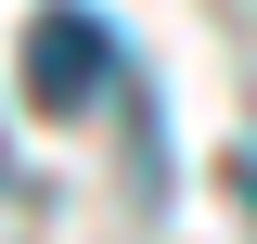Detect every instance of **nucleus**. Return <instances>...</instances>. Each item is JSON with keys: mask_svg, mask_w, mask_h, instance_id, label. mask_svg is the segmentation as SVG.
<instances>
[{"mask_svg": "<svg viewBox=\"0 0 257 244\" xmlns=\"http://www.w3.org/2000/svg\"><path fill=\"white\" fill-rule=\"evenodd\" d=\"M116 77H128V52H116V26H103V13L52 0V13L26 26V103H39V116H90Z\"/></svg>", "mask_w": 257, "mask_h": 244, "instance_id": "1", "label": "nucleus"}, {"mask_svg": "<svg viewBox=\"0 0 257 244\" xmlns=\"http://www.w3.org/2000/svg\"><path fill=\"white\" fill-rule=\"evenodd\" d=\"M0 193H13V142H0Z\"/></svg>", "mask_w": 257, "mask_h": 244, "instance_id": "2", "label": "nucleus"}]
</instances>
